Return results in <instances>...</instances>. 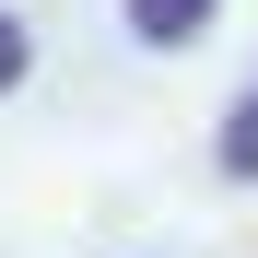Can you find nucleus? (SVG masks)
Masks as SVG:
<instances>
[{"label": "nucleus", "instance_id": "1", "mask_svg": "<svg viewBox=\"0 0 258 258\" xmlns=\"http://www.w3.org/2000/svg\"><path fill=\"white\" fill-rule=\"evenodd\" d=\"M211 12H223V0H129V35H141V47H188Z\"/></svg>", "mask_w": 258, "mask_h": 258}, {"label": "nucleus", "instance_id": "2", "mask_svg": "<svg viewBox=\"0 0 258 258\" xmlns=\"http://www.w3.org/2000/svg\"><path fill=\"white\" fill-rule=\"evenodd\" d=\"M223 176H258V82H246L235 117H223Z\"/></svg>", "mask_w": 258, "mask_h": 258}, {"label": "nucleus", "instance_id": "3", "mask_svg": "<svg viewBox=\"0 0 258 258\" xmlns=\"http://www.w3.org/2000/svg\"><path fill=\"white\" fill-rule=\"evenodd\" d=\"M24 59H35V35H24L12 12H0V94H12V82H24Z\"/></svg>", "mask_w": 258, "mask_h": 258}]
</instances>
